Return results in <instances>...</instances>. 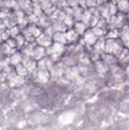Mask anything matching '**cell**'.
I'll return each instance as SVG.
<instances>
[{"label": "cell", "instance_id": "1", "mask_svg": "<svg viewBox=\"0 0 129 130\" xmlns=\"http://www.w3.org/2000/svg\"><path fill=\"white\" fill-rule=\"evenodd\" d=\"M124 48H125V46L123 45L119 38L118 39H109V38H107L106 44H104V52L106 53L111 54V55L118 58L124 51Z\"/></svg>", "mask_w": 129, "mask_h": 130}, {"label": "cell", "instance_id": "2", "mask_svg": "<svg viewBox=\"0 0 129 130\" xmlns=\"http://www.w3.org/2000/svg\"><path fill=\"white\" fill-rule=\"evenodd\" d=\"M46 56V51H45V47L41 46V45H36L32 50V53H31V58L34 59V60H40V59L44 58Z\"/></svg>", "mask_w": 129, "mask_h": 130}, {"label": "cell", "instance_id": "3", "mask_svg": "<svg viewBox=\"0 0 129 130\" xmlns=\"http://www.w3.org/2000/svg\"><path fill=\"white\" fill-rule=\"evenodd\" d=\"M83 40H84L86 45H88V46H94V44H95L96 41L98 40V38L94 34V32L91 31V29H87V30L84 32V34H83Z\"/></svg>", "mask_w": 129, "mask_h": 130}, {"label": "cell", "instance_id": "4", "mask_svg": "<svg viewBox=\"0 0 129 130\" xmlns=\"http://www.w3.org/2000/svg\"><path fill=\"white\" fill-rule=\"evenodd\" d=\"M36 43L38 45H41L43 47H47L53 43V40H52V38L48 37L47 34L41 33L39 37L36 38Z\"/></svg>", "mask_w": 129, "mask_h": 130}, {"label": "cell", "instance_id": "5", "mask_svg": "<svg viewBox=\"0 0 129 130\" xmlns=\"http://www.w3.org/2000/svg\"><path fill=\"white\" fill-rule=\"evenodd\" d=\"M101 60L103 61V63L106 64L107 66H110V65L114 66V65L117 63V58L115 57V56L111 55V54H108L106 52L101 54Z\"/></svg>", "mask_w": 129, "mask_h": 130}, {"label": "cell", "instance_id": "6", "mask_svg": "<svg viewBox=\"0 0 129 130\" xmlns=\"http://www.w3.org/2000/svg\"><path fill=\"white\" fill-rule=\"evenodd\" d=\"M52 40H53V42L61 43V44H64V45L68 43L64 32H61V31H56L55 33L52 36Z\"/></svg>", "mask_w": 129, "mask_h": 130}, {"label": "cell", "instance_id": "7", "mask_svg": "<svg viewBox=\"0 0 129 130\" xmlns=\"http://www.w3.org/2000/svg\"><path fill=\"white\" fill-rule=\"evenodd\" d=\"M22 56H23V54H22V52H18V51H15L13 54H11V57L9 59L10 65L16 66V65L21 64L22 63Z\"/></svg>", "mask_w": 129, "mask_h": 130}, {"label": "cell", "instance_id": "8", "mask_svg": "<svg viewBox=\"0 0 129 130\" xmlns=\"http://www.w3.org/2000/svg\"><path fill=\"white\" fill-rule=\"evenodd\" d=\"M64 34H66V38H67V41H68V43L75 42L77 40V38H79V34L74 31V29H71V28H69L68 30L64 32Z\"/></svg>", "mask_w": 129, "mask_h": 130}, {"label": "cell", "instance_id": "9", "mask_svg": "<svg viewBox=\"0 0 129 130\" xmlns=\"http://www.w3.org/2000/svg\"><path fill=\"white\" fill-rule=\"evenodd\" d=\"M116 8L122 13H128L129 12V0H119L116 3Z\"/></svg>", "mask_w": 129, "mask_h": 130}, {"label": "cell", "instance_id": "10", "mask_svg": "<svg viewBox=\"0 0 129 130\" xmlns=\"http://www.w3.org/2000/svg\"><path fill=\"white\" fill-rule=\"evenodd\" d=\"M87 30V26L85 25L83 22H76L74 25V31L76 32L79 36H82L84 34V32Z\"/></svg>", "mask_w": 129, "mask_h": 130}, {"label": "cell", "instance_id": "11", "mask_svg": "<svg viewBox=\"0 0 129 130\" xmlns=\"http://www.w3.org/2000/svg\"><path fill=\"white\" fill-rule=\"evenodd\" d=\"M15 73L17 75H20V76H23V77H25L27 74H29L27 68L24 66V65H22V64H18V65H16V66H15Z\"/></svg>", "mask_w": 129, "mask_h": 130}, {"label": "cell", "instance_id": "12", "mask_svg": "<svg viewBox=\"0 0 129 130\" xmlns=\"http://www.w3.org/2000/svg\"><path fill=\"white\" fill-rule=\"evenodd\" d=\"M26 28H27V30H28L29 32H30V33H31L34 38L39 37L40 34L42 33L41 30H40V28L36 25V24H30V25H28V26L26 27Z\"/></svg>", "mask_w": 129, "mask_h": 130}, {"label": "cell", "instance_id": "13", "mask_svg": "<svg viewBox=\"0 0 129 130\" xmlns=\"http://www.w3.org/2000/svg\"><path fill=\"white\" fill-rule=\"evenodd\" d=\"M91 31L94 32V34L98 38H102L104 36V33H106V29L103 28H100V27H97V26H94L93 28H91Z\"/></svg>", "mask_w": 129, "mask_h": 130}, {"label": "cell", "instance_id": "14", "mask_svg": "<svg viewBox=\"0 0 129 130\" xmlns=\"http://www.w3.org/2000/svg\"><path fill=\"white\" fill-rule=\"evenodd\" d=\"M119 34H120L119 29H117V28L110 29L109 34H107V38H109V39H118V38H119Z\"/></svg>", "mask_w": 129, "mask_h": 130}, {"label": "cell", "instance_id": "15", "mask_svg": "<svg viewBox=\"0 0 129 130\" xmlns=\"http://www.w3.org/2000/svg\"><path fill=\"white\" fill-rule=\"evenodd\" d=\"M15 42H16V46H18V47H23L24 45H25V43H26V40H25V38H24V36L22 33H20L18 36H16L15 38Z\"/></svg>", "mask_w": 129, "mask_h": 130}, {"label": "cell", "instance_id": "16", "mask_svg": "<svg viewBox=\"0 0 129 130\" xmlns=\"http://www.w3.org/2000/svg\"><path fill=\"white\" fill-rule=\"evenodd\" d=\"M108 11H109L110 16L116 15V14H117L116 3H114V2H110V3H108Z\"/></svg>", "mask_w": 129, "mask_h": 130}, {"label": "cell", "instance_id": "17", "mask_svg": "<svg viewBox=\"0 0 129 130\" xmlns=\"http://www.w3.org/2000/svg\"><path fill=\"white\" fill-rule=\"evenodd\" d=\"M9 32H10L11 38H15L16 36H18V34L21 33V28L17 25H16L14 27H12V28H10L9 29Z\"/></svg>", "mask_w": 129, "mask_h": 130}, {"label": "cell", "instance_id": "18", "mask_svg": "<svg viewBox=\"0 0 129 130\" xmlns=\"http://www.w3.org/2000/svg\"><path fill=\"white\" fill-rule=\"evenodd\" d=\"M5 43H7V44L9 45L11 48H15V47H16V42H15V39H14V38H9V39L5 41Z\"/></svg>", "mask_w": 129, "mask_h": 130}, {"label": "cell", "instance_id": "19", "mask_svg": "<svg viewBox=\"0 0 129 130\" xmlns=\"http://www.w3.org/2000/svg\"><path fill=\"white\" fill-rule=\"evenodd\" d=\"M67 3L70 8H75L79 5V0H67Z\"/></svg>", "mask_w": 129, "mask_h": 130}, {"label": "cell", "instance_id": "20", "mask_svg": "<svg viewBox=\"0 0 129 130\" xmlns=\"http://www.w3.org/2000/svg\"><path fill=\"white\" fill-rule=\"evenodd\" d=\"M97 4V0H86V7L87 8H93Z\"/></svg>", "mask_w": 129, "mask_h": 130}, {"label": "cell", "instance_id": "21", "mask_svg": "<svg viewBox=\"0 0 129 130\" xmlns=\"http://www.w3.org/2000/svg\"><path fill=\"white\" fill-rule=\"evenodd\" d=\"M58 1H59V0H51V2H52L53 4H55V3H58Z\"/></svg>", "mask_w": 129, "mask_h": 130}]
</instances>
